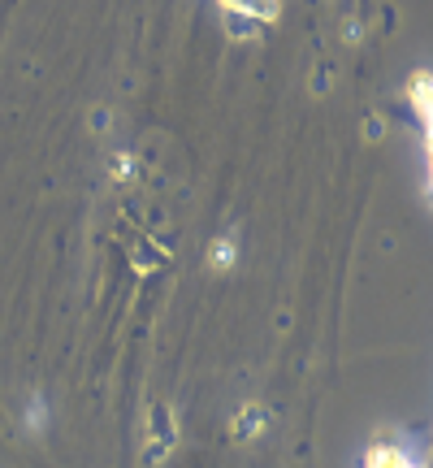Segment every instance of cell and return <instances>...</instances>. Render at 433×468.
I'll list each match as a JSON object with an SVG mask.
<instances>
[{"label": "cell", "instance_id": "1", "mask_svg": "<svg viewBox=\"0 0 433 468\" xmlns=\"http://www.w3.org/2000/svg\"><path fill=\"white\" fill-rule=\"evenodd\" d=\"M412 104L425 126V161H429V183H433V74H417L412 79Z\"/></svg>", "mask_w": 433, "mask_h": 468}, {"label": "cell", "instance_id": "2", "mask_svg": "<svg viewBox=\"0 0 433 468\" xmlns=\"http://www.w3.org/2000/svg\"><path fill=\"white\" fill-rule=\"evenodd\" d=\"M368 468H420V464L407 452H403V447H390V442H382V447H373V452H368Z\"/></svg>", "mask_w": 433, "mask_h": 468}]
</instances>
